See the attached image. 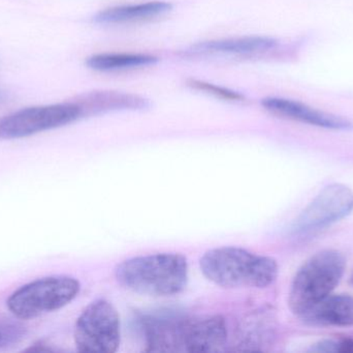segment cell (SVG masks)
Instances as JSON below:
<instances>
[{
  "instance_id": "obj_1",
  "label": "cell",
  "mask_w": 353,
  "mask_h": 353,
  "mask_svg": "<svg viewBox=\"0 0 353 353\" xmlns=\"http://www.w3.org/2000/svg\"><path fill=\"white\" fill-rule=\"evenodd\" d=\"M188 277V261L179 253L134 257L115 269L118 283L142 296H176L186 288Z\"/></svg>"
},
{
  "instance_id": "obj_2",
  "label": "cell",
  "mask_w": 353,
  "mask_h": 353,
  "mask_svg": "<svg viewBox=\"0 0 353 353\" xmlns=\"http://www.w3.org/2000/svg\"><path fill=\"white\" fill-rule=\"evenodd\" d=\"M201 273L223 288H265L277 280V261L238 247L208 251L199 261Z\"/></svg>"
},
{
  "instance_id": "obj_3",
  "label": "cell",
  "mask_w": 353,
  "mask_h": 353,
  "mask_svg": "<svg viewBox=\"0 0 353 353\" xmlns=\"http://www.w3.org/2000/svg\"><path fill=\"white\" fill-rule=\"evenodd\" d=\"M346 259L337 250H323L311 256L294 276L288 306L298 317L323 302L336 289L345 271Z\"/></svg>"
},
{
  "instance_id": "obj_4",
  "label": "cell",
  "mask_w": 353,
  "mask_h": 353,
  "mask_svg": "<svg viewBox=\"0 0 353 353\" xmlns=\"http://www.w3.org/2000/svg\"><path fill=\"white\" fill-rule=\"evenodd\" d=\"M80 290V282L74 278L50 276L21 286L10 294L6 307L17 318L29 321L68 306Z\"/></svg>"
},
{
  "instance_id": "obj_5",
  "label": "cell",
  "mask_w": 353,
  "mask_h": 353,
  "mask_svg": "<svg viewBox=\"0 0 353 353\" xmlns=\"http://www.w3.org/2000/svg\"><path fill=\"white\" fill-rule=\"evenodd\" d=\"M121 340L120 317L105 300L91 303L77 319L74 343L81 352L113 353Z\"/></svg>"
},
{
  "instance_id": "obj_6",
  "label": "cell",
  "mask_w": 353,
  "mask_h": 353,
  "mask_svg": "<svg viewBox=\"0 0 353 353\" xmlns=\"http://www.w3.org/2000/svg\"><path fill=\"white\" fill-rule=\"evenodd\" d=\"M83 117L76 102L25 108L0 120V139H19L72 124Z\"/></svg>"
},
{
  "instance_id": "obj_7",
  "label": "cell",
  "mask_w": 353,
  "mask_h": 353,
  "mask_svg": "<svg viewBox=\"0 0 353 353\" xmlns=\"http://www.w3.org/2000/svg\"><path fill=\"white\" fill-rule=\"evenodd\" d=\"M353 211V191L343 184L323 188L309 203L294 224L296 233L323 229L350 216Z\"/></svg>"
},
{
  "instance_id": "obj_8",
  "label": "cell",
  "mask_w": 353,
  "mask_h": 353,
  "mask_svg": "<svg viewBox=\"0 0 353 353\" xmlns=\"http://www.w3.org/2000/svg\"><path fill=\"white\" fill-rule=\"evenodd\" d=\"M228 340L223 317L203 316L175 321L172 330L171 352H215Z\"/></svg>"
},
{
  "instance_id": "obj_9",
  "label": "cell",
  "mask_w": 353,
  "mask_h": 353,
  "mask_svg": "<svg viewBox=\"0 0 353 353\" xmlns=\"http://www.w3.org/2000/svg\"><path fill=\"white\" fill-rule=\"evenodd\" d=\"M261 106L274 115L319 128L336 131H350L353 128V122L347 118L314 109L292 99L265 97L261 101Z\"/></svg>"
},
{
  "instance_id": "obj_10",
  "label": "cell",
  "mask_w": 353,
  "mask_h": 353,
  "mask_svg": "<svg viewBox=\"0 0 353 353\" xmlns=\"http://www.w3.org/2000/svg\"><path fill=\"white\" fill-rule=\"evenodd\" d=\"M82 110L83 116L118 110H145L150 102L134 93L114 90H95L83 93L74 99Z\"/></svg>"
},
{
  "instance_id": "obj_11",
  "label": "cell",
  "mask_w": 353,
  "mask_h": 353,
  "mask_svg": "<svg viewBox=\"0 0 353 353\" xmlns=\"http://www.w3.org/2000/svg\"><path fill=\"white\" fill-rule=\"evenodd\" d=\"M301 319L307 325L314 327H352L353 296L331 294Z\"/></svg>"
},
{
  "instance_id": "obj_12",
  "label": "cell",
  "mask_w": 353,
  "mask_h": 353,
  "mask_svg": "<svg viewBox=\"0 0 353 353\" xmlns=\"http://www.w3.org/2000/svg\"><path fill=\"white\" fill-rule=\"evenodd\" d=\"M279 43L268 37H244L234 39L203 41L191 48L193 53L236 54V55H259L273 51Z\"/></svg>"
},
{
  "instance_id": "obj_13",
  "label": "cell",
  "mask_w": 353,
  "mask_h": 353,
  "mask_svg": "<svg viewBox=\"0 0 353 353\" xmlns=\"http://www.w3.org/2000/svg\"><path fill=\"white\" fill-rule=\"evenodd\" d=\"M173 10V4L167 1H148L128 6H113L101 10L93 17L99 24H123L141 22L163 16Z\"/></svg>"
},
{
  "instance_id": "obj_14",
  "label": "cell",
  "mask_w": 353,
  "mask_h": 353,
  "mask_svg": "<svg viewBox=\"0 0 353 353\" xmlns=\"http://www.w3.org/2000/svg\"><path fill=\"white\" fill-rule=\"evenodd\" d=\"M159 58L151 54L143 53H103L87 58L88 68L101 72L130 70L152 66L159 62Z\"/></svg>"
},
{
  "instance_id": "obj_15",
  "label": "cell",
  "mask_w": 353,
  "mask_h": 353,
  "mask_svg": "<svg viewBox=\"0 0 353 353\" xmlns=\"http://www.w3.org/2000/svg\"><path fill=\"white\" fill-rule=\"evenodd\" d=\"M187 85L195 90L203 91V93H209V95L225 99V101L240 102L245 99L244 95L238 91L232 90V89L225 88L219 85L212 84L205 81L197 80V79H189L187 81Z\"/></svg>"
},
{
  "instance_id": "obj_16",
  "label": "cell",
  "mask_w": 353,
  "mask_h": 353,
  "mask_svg": "<svg viewBox=\"0 0 353 353\" xmlns=\"http://www.w3.org/2000/svg\"><path fill=\"white\" fill-rule=\"evenodd\" d=\"M311 352L316 353H353L352 338L325 339L317 342L311 347Z\"/></svg>"
},
{
  "instance_id": "obj_17",
  "label": "cell",
  "mask_w": 353,
  "mask_h": 353,
  "mask_svg": "<svg viewBox=\"0 0 353 353\" xmlns=\"http://www.w3.org/2000/svg\"><path fill=\"white\" fill-rule=\"evenodd\" d=\"M21 336H22V333L20 330L14 325L0 327V347L14 343Z\"/></svg>"
},
{
  "instance_id": "obj_18",
  "label": "cell",
  "mask_w": 353,
  "mask_h": 353,
  "mask_svg": "<svg viewBox=\"0 0 353 353\" xmlns=\"http://www.w3.org/2000/svg\"><path fill=\"white\" fill-rule=\"evenodd\" d=\"M352 283H353V275H352Z\"/></svg>"
},
{
  "instance_id": "obj_19",
  "label": "cell",
  "mask_w": 353,
  "mask_h": 353,
  "mask_svg": "<svg viewBox=\"0 0 353 353\" xmlns=\"http://www.w3.org/2000/svg\"><path fill=\"white\" fill-rule=\"evenodd\" d=\"M0 99H1V95H0Z\"/></svg>"
}]
</instances>
